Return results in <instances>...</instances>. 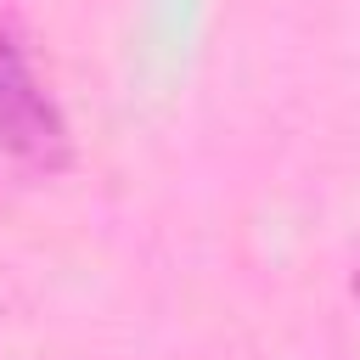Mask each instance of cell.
<instances>
[{
	"label": "cell",
	"instance_id": "cell-1",
	"mask_svg": "<svg viewBox=\"0 0 360 360\" xmlns=\"http://www.w3.org/2000/svg\"><path fill=\"white\" fill-rule=\"evenodd\" d=\"M62 146H68V129H62L51 96L39 90L22 51L0 39V152L28 158V163H56Z\"/></svg>",
	"mask_w": 360,
	"mask_h": 360
},
{
	"label": "cell",
	"instance_id": "cell-2",
	"mask_svg": "<svg viewBox=\"0 0 360 360\" xmlns=\"http://www.w3.org/2000/svg\"><path fill=\"white\" fill-rule=\"evenodd\" d=\"M354 304H360V253H354Z\"/></svg>",
	"mask_w": 360,
	"mask_h": 360
}]
</instances>
